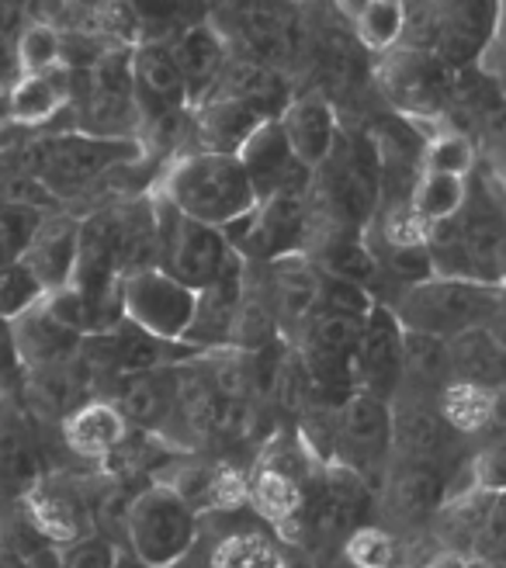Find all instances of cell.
<instances>
[{
	"mask_svg": "<svg viewBox=\"0 0 506 568\" xmlns=\"http://www.w3.org/2000/svg\"><path fill=\"white\" fill-rule=\"evenodd\" d=\"M427 253L437 277L499 284L506 261V191L486 163L468 178L465 209L427 233Z\"/></svg>",
	"mask_w": 506,
	"mask_h": 568,
	"instance_id": "cell-1",
	"label": "cell"
},
{
	"mask_svg": "<svg viewBox=\"0 0 506 568\" xmlns=\"http://www.w3.org/2000/svg\"><path fill=\"white\" fill-rule=\"evenodd\" d=\"M139 160V142L122 135H60L42 142L39 150V174L42 187L52 191H80L91 181L111 174V170L129 166Z\"/></svg>",
	"mask_w": 506,
	"mask_h": 568,
	"instance_id": "cell-9",
	"label": "cell"
},
{
	"mask_svg": "<svg viewBox=\"0 0 506 568\" xmlns=\"http://www.w3.org/2000/svg\"><path fill=\"white\" fill-rule=\"evenodd\" d=\"M447 361H452V382L479 388L493 399L506 392V347L489 329L447 339Z\"/></svg>",
	"mask_w": 506,
	"mask_h": 568,
	"instance_id": "cell-21",
	"label": "cell"
},
{
	"mask_svg": "<svg viewBox=\"0 0 506 568\" xmlns=\"http://www.w3.org/2000/svg\"><path fill=\"white\" fill-rule=\"evenodd\" d=\"M199 541L202 517L194 514V506L174 486L150 481L132 496L122 548L146 568H171Z\"/></svg>",
	"mask_w": 506,
	"mask_h": 568,
	"instance_id": "cell-5",
	"label": "cell"
},
{
	"mask_svg": "<svg viewBox=\"0 0 506 568\" xmlns=\"http://www.w3.org/2000/svg\"><path fill=\"white\" fill-rule=\"evenodd\" d=\"M419 568H472V565L462 561V558H455V555H447V551H434Z\"/></svg>",
	"mask_w": 506,
	"mask_h": 568,
	"instance_id": "cell-41",
	"label": "cell"
},
{
	"mask_svg": "<svg viewBox=\"0 0 506 568\" xmlns=\"http://www.w3.org/2000/svg\"><path fill=\"white\" fill-rule=\"evenodd\" d=\"M171 568H212V545H209V537L202 534V541L194 545L181 561H174Z\"/></svg>",
	"mask_w": 506,
	"mask_h": 568,
	"instance_id": "cell-40",
	"label": "cell"
},
{
	"mask_svg": "<svg viewBox=\"0 0 506 568\" xmlns=\"http://www.w3.org/2000/svg\"><path fill=\"white\" fill-rule=\"evenodd\" d=\"M18 67L21 77L60 73L63 67V36L52 24H28L18 39Z\"/></svg>",
	"mask_w": 506,
	"mask_h": 568,
	"instance_id": "cell-31",
	"label": "cell"
},
{
	"mask_svg": "<svg viewBox=\"0 0 506 568\" xmlns=\"http://www.w3.org/2000/svg\"><path fill=\"white\" fill-rule=\"evenodd\" d=\"M122 308L125 323L146 336L163 339V344H184L194 312H199V292L153 267L122 281Z\"/></svg>",
	"mask_w": 506,
	"mask_h": 568,
	"instance_id": "cell-10",
	"label": "cell"
},
{
	"mask_svg": "<svg viewBox=\"0 0 506 568\" xmlns=\"http://www.w3.org/2000/svg\"><path fill=\"white\" fill-rule=\"evenodd\" d=\"M42 298H45V288L21 261L11 267H0V320L14 323L24 312H32Z\"/></svg>",
	"mask_w": 506,
	"mask_h": 568,
	"instance_id": "cell-33",
	"label": "cell"
},
{
	"mask_svg": "<svg viewBox=\"0 0 506 568\" xmlns=\"http://www.w3.org/2000/svg\"><path fill=\"white\" fill-rule=\"evenodd\" d=\"M503 4H406L403 45L413 52H427L452 73L472 70L486 60V52L499 39Z\"/></svg>",
	"mask_w": 506,
	"mask_h": 568,
	"instance_id": "cell-4",
	"label": "cell"
},
{
	"mask_svg": "<svg viewBox=\"0 0 506 568\" xmlns=\"http://www.w3.org/2000/svg\"><path fill=\"white\" fill-rule=\"evenodd\" d=\"M462 437L444 423L437 406L431 403H392V454L396 458H416V462H434L447 471H458V450ZM455 481V478H452Z\"/></svg>",
	"mask_w": 506,
	"mask_h": 568,
	"instance_id": "cell-15",
	"label": "cell"
},
{
	"mask_svg": "<svg viewBox=\"0 0 506 568\" xmlns=\"http://www.w3.org/2000/svg\"><path fill=\"white\" fill-rule=\"evenodd\" d=\"M372 83L378 88L382 101L392 108V115L431 132L444 125L455 91V73L427 52L396 49L388 55H378V63L372 67Z\"/></svg>",
	"mask_w": 506,
	"mask_h": 568,
	"instance_id": "cell-6",
	"label": "cell"
},
{
	"mask_svg": "<svg viewBox=\"0 0 506 568\" xmlns=\"http://www.w3.org/2000/svg\"><path fill=\"white\" fill-rule=\"evenodd\" d=\"M205 537L212 545V568H289L277 534L261 520L230 524Z\"/></svg>",
	"mask_w": 506,
	"mask_h": 568,
	"instance_id": "cell-23",
	"label": "cell"
},
{
	"mask_svg": "<svg viewBox=\"0 0 506 568\" xmlns=\"http://www.w3.org/2000/svg\"><path fill=\"white\" fill-rule=\"evenodd\" d=\"M351 18L354 39L364 52L388 55L403 45V28H406V4L396 0H372V4H341Z\"/></svg>",
	"mask_w": 506,
	"mask_h": 568,
	"instance_id": "cell-25",
	"label": "cell"
},
{
	"mask_svg": "<svg viewBox=\"0 0 506 568\" xmlns=\"http://www.w3.org/2000/svg\"><path fill=\"white\" fill-rule=\"evenodd\" d=\"M14 326V339H18V354H21V364L24 367H36V372H45V367H60V364H70L83 339L73 336L70 329H63L60 323H52L45 316L42 302L24 312L21 320L11 323Z\"/></svg>",
	"mask_w": 506,
	"mask_h": 568,
	"instance_id": "cell-24",
	"label": "cell"
},
{
	"mask_svg": "<svg viewBox=\"0 0 506 568\" xmlns=\"http://www.w3.org/2000/svg\"><path fill=\"white\" fill-rule=\"evenodd\" d=\"M257 271L277 336L285 344H295L305 323L320 312V271L305 257H285L264 267L257 264Z\"/></svg>",
	"mask_w": 506,
	"mask_h": 568,
	"instance_id": "cell-13",
	"label": "cell"
},
{
	"mask_svg": "<svg viewBox=\"0 0 506 568\" xmlns=\"http://www.w3.org/2000/svg\"><path fill=\"white\" fill-rule=\"evenodd\" d=\"M166 49H171L174 63H178L191 108L215 94L222 73H226V67L233 60V42L212 18H199V21L184 24L181 32L166 42Z\"/></svg>",
	"mask_w": 506,
	"mask_h": 568,
	"instance_id": "cell-14",
	"label": "cell"
},
{
	"mask_svg": "<svg viewBox=\"0 0 506 568\" xmlns=\"http://www.w3.org/2000/svg\"><path fill=\"white\" fill-rule=\"evenodd\" d=\"M479 67L496 80L499 94L506 98V36H499V39L493 42V49L486 52V60H483Z\"/></svg>",
	"mask_w": 506,
	"mask_h": 568,
	"instance_id": "cell-37",
	"label": "cell"
},
{
	"mask_svg": "<svg viewBox=\"0 0 506 568\" xmlns=\"http://www.w3.org/2000/svg\"><path fill=\"white\" fill-rule=\"evenodd\" d=\"M243 174L257 194V202L264 197H274V194H285V191H305L308 187V170L298 163V156L292 153L285 132H281L277 119L264 122L257 132H253L243 150L236 153Z\"/></svg>",
	"mask_w": 506,
	"mask_h": 568,
	"instance_id": "cell-16",
	"label": "cell"
},
{
	"mask_svg": "<svg viewBox=\"0 0 506 568\" xmlns=\"http://www.w3.org/2000/svg\"><path fill=\"white\" fill-rule=\"evenodd\" d=\"M403 344L406 329L392 316V308L375 305L361 326V344L354 357V392L392 406L403 382Z\"/></svg>",
	"mask_w": 506,
	"mask_h": 568,
	"instance_id": "cell-12",
	"label": "cell"
},
{
	"mask_svg": "<svg viewBox=\"0 0 506 568\" xmlns=\"http://www.w3.org/2000/svg\"><path fill=\"white\" fill-rule=\"evenodd\" d=\"M499 288H506V261H503V274H499Z\"/></svg>",
	"mask_w": 506,
	"mask_h": 568,
	"instance_id": "cell-44",
	"label": "cell"
},
{
	"mask_svg": "<svg viewBox=\"0 0 506 568\" xmlns=\"http://www.w3.org/2000/svg\"><path fill=\"white\" fill-rule=\"evenodd\" d=\"M153 215H156V267L174 281L188 284L191 292H205L230 267L236 250L226 243L219 230L202 222L184 219L174 205H166L153 191Z\"/></svg>",
	"mask_w": 506,
	"mask_h": 568,
	"instance_id": "cell-8",
	"label": "cell"
},
{
	"mask_svg": "<svg viewBox=\"0 0 506 568\" xmlns=\"http://www.w3.org/2000/svg\"><path fill=\"white\" fill-rule=\"evenodd\" d=\"M271 115L253 101L233 98V94H212L209 101L191 108V142L202 153H226L236 156L243 150V142L257 132Z\"/></svg>",
	"mask_w": 506,
	"mask_h": 568,
	"instance_id": "cell-18",
	"label": "cell"
},
{
	"mask_svg": "<svg viewBox=\"0 0 506 568\" xmlns=\"http://www.w3.org/2000/svg\"><path fill=\"white\" fill-rule=\"evenodd\" d=\"M11 101H14V125H45L63 111L67 83L60 80V73L21 77L18 83H11Z\"/></svg>",
	"mask_w": 506,
	"mask_h": 568,
	"instance_id": "cell-28",
	"label": "cell"
},
{
	"mask_svg": "<svg viewBox=\"0 0 506 568\" xmlns=\"http://www.w3.org/2000/svg\"><path fill=\"white\" fill-rule=\"evenodd\" d=\"M277 125L285 132L292 153L298 156V163L308 170V174L330 160V153L336 150V139L344 132L341 115H336L333 101L323 91L292 94L285 111L277 115Z\"/></svg>",
	"mask_w": 506,
	"mask_h": 568,
	"instance_id": "cell-17",
	"label": "cell"
},
{
	"mask_svg": "<svg viewBox=\"0 0 506 568\" xmlns=\"http://www.w3.org/2000/svg\"><path fill=\"white\" fill-rule=\"evenodd\" d=\"M483 163L489 166V174L499 181V187L506 191V135L499 142H493V146L483 150Z\"/></svg>",
	"mask_w": 506,
	"mask_h": 568,
	"instance_id": "cell-39",
	"label": "cell"
},
{
	"mask_svg": "<svg viewBox=\"0 0 506 568\" xmlns=\"http://www.w3.org/2000/svg\"><path fill=\"white\" fill-rule=\"evenodd\" d=\"M77 250H80V222L77 219H67V215L42 219V230L36 233L21 264L39 277V284L49 295L55 288H67L73 281Z\"/></svg>",
	"mask_w": 506,
	"mask_h": 568,
	"instance_id": "cell-19",
	"label": "cell"
},
{
	"mask_svg": "<svg viewBox=\"0 0 506 568\" xmlns=\"http://www.w3.org/2000/svg\"><path fill=\"white\" fill-rule=\"evenodd\" d=\"M115 568H146L143 561H139V558H132L125 548H119V558H115Z\"/></svg>",
	"mask_w": 506,
	"mask_h": 568,
	"instance_id": "cell-43",
	"label": "cell"
},
{
	"mask_svg": "<svg viewBox=\"0 0 506 568\" xmlns=\"http://www.w3.org/2000/svg\"><path fill=\"white\" fill-rule=\"evenodd\" d=\"M21 558V568H63V555H60V548L55 545H36L32 551H24V555H18Z\"/></svg>",
	"mask_w": 506,
	"mask_h": 568,
	"instance_id": "cell-38",
	"label": "cell"
},
{
	"mask_svg": "<svg viewBox=\"0 0 506 568\" xmlns=\"http://www.w3.org/2000/svg\"><path fill=\"white\" fill-rule=\"evenodd\" d=\"M63 568H115L119 545L108 541L104 534H83L77 541L60 548Z\"/></svg>",
	"mask_w": 506,
	"mask_h": 568,
	"instance_id": "cell-35",
	"label": "cell"
},
{
	"mask_svg": "<svg viewBox=\"0 0 506 568\" xmlns=\"http://www.w3.org/2000/svg\"><path fill=\"white\" fill-rule=\"evenodd\" d=\"M455 475H462L465 481H462V486H455L452 493H458V489L506 493V426H503V430H489L479 447H472L465 465ZM452 493H447V496H452Z\"/></svg>",
	"mask_w": 506,
	"mask_h": 568,
	"instance_id": "cell-29",
	"label": "cell"
},
{
	"mask_svg": "<svg viewBox=\"0 0 506 568\" xmlns=\"http://www.w3.org/2000/svg\"><path fill=\"white\" fill-rule=\"evenodd\" d=\"M153 191L184 219L202 222L219 233L230 230L233 222L250 215L257 205V194H253L240 160L226 153H178Z\"/></svg>",
	"mask_w": 506,
	"mask_h": 568,
	"instance_id": "cell-2",
	"label": "cell"
},
{
	"mask_svg": "<svg viewBox=\"0 0 506 568\" xmlns=\"http://www.w3.org/2000/svg\"><path fill=\"white\" fill-rule=\"evenodd\" d=\"M42 212L28 205H0V267H11L24 261L28 246H32L36 233L42 230Z\"/></svg>",
	"mask_w": 506,
	"mask_h": 568,
	"instance_id": "cell-32",
	"label": "cell"
},
{
	"mask_svg": "<svg viewBox=\"0 0 506 568\" xmlns=\"http://www.w3.org/2000/svg\"><path fill=\"white\" fill-rule=\"evenodd\" d=\"M465 197H468V181L441 178V174H419L413 191H409V209L419 222L427 225V230H434V225L452 222L465 209Z\"/></svg>",
	"mask_w": 506,
	"mask_h": 568,
	"instance_id": "cell-27",
	"label": "cell"
},
{
	"mask_svg": "<svg viewBox=\"0 0 506 568\" xmlns=\"http://www.w3.org/2000/svg\"><path fill=\"white\" fill-rule=\"evenodd\" d=\"M36 478H39V462L32 444L14 426H4L0 430V486L11 496H21L36 486Z\"/></svg>",
	"mask_w": 506,
	"mask_h": 568,
	"instance_id": "cell-30",
	"label": "cell"
},
{
	"mask_svg": "<svg viewBox=\"0 0 506 568\" xmlns=\"http://www.w3.org/2000/svg\"><path fill=\"white\" fill-rule=\"evenodd\" d=\"M452 471L434 465V462H416V458H396L382 475L378 499H375V520L382 530H388L396 541L416 534H431L434 517L452 493Z\"/></svg>",
	"mask_w": 506,
	"mask_h": 568,
	"instance_id": "cell-7",
	"label": "cell"
},
{
	"mask_svg": "<svg viewBox=\"0 0 506 568\" xmlns=\"http://www.w3.org/2000/svg\"><path fill=\"white\" fill-rule=\"evenodd\" d=\"M399 551H403V545L388 530H382L378 524L357 527L344 541V555L357 568H396Z\"/></svg>",
	"mask_w": 506,
	"mask_h": 568,
	"instance_id": "cell-34",
	"label": "cell"
},
{
	"mask_svg": "<svg viewBox=\"0 0 506 568\" xmlns=\"http://www.w3.org/2000/svg\"><path fill=\"white\" fill-rule=\"evenodd\" d=\"M24 375V364L18 354V339L14 326L8 320H0V385H11Z\"/></svg>",
	"mask_w": 506,
	"mask_h": 568,
	"instance_id": "cell-36",
	"label": "cell"
},
{
	"mask_svg": "<svg viewBox=\"0 0 506 568\" xmlns=\"http://www.w3.org/2000/svg\"><path fill=\"white\" fill-rule=\"evenodd\" d=\"M424 174H441V178H458L468 181L475 170L483 166V150L472 135L458 129H431L424 139Z\"/></svg>",
	"mask_w": 506,
	"mask_h": 568,
	"instance_id": "cell-26",
	"label": "cell"
},
{
	"mask_svg": "<svg viewBox=\"0 0 506 568\" xmlns=\"http://www.w3.org/2000/svg\"><path fill=\"white\" fill-rule=\"evenodd\" d=\"M472 568H475V565H472Z\"/></svg>",
	"mask_w": 506,
	"mask_h": 568,
	"instance_id": "cell-45",
	"label": "cell"
},
{
	"mask_svg": "<svg viewBox=\"0 0 506 568\" xmlns=\"http://www.w3.org/2000/svg\"><path fill=\"white\" fill-rule=\"evenodd\" d=\"M129 70L139 119L156 132H178V125L191 119V98L166 42L143 39L129 52Z\"/></svg>",
	"mask_w": 506,
	"mask_h": 568,
	"instance_id": "cell-11",
	"label": "cell"
},
{
	"mask_svg": "<svg viewBox=\"0 0 506 568\" xmlns=\"http://www.w3.org/2000/svg\"><path fill=\"white\" fill-rule=\"evenodd\" d=\"M452 382V361H447V344L434 336L406 333L403 344V382L392 403H431L437 406L441 392Z\"/></svg>",
	"mask_w": 506,
	"mask_h": 568,
	"instance_id": "cell-20",
	"label": "cell"
},
{
	"mask_svg": "<svg viewBox=\"0 0 506 568\" xmlns=\"http://www.w3.org/2000/svg\"><path fill=\"white\" fill-rule=\"evenodd\" d=\"M125 437L129 423L108 399L83 403L63 419V440L80 458H111L125 447Z\"/></svg>",
	"mask_w": 506,
	"mask_h": 568,
	"instance_id": "cell-22",
	"label": "cell"
},
{
	"mask_svg": "<svg viewBox=\"0 0 506 568\" xmlns=\"http://www.w3.org/2000/svg\"><path fill=\"white\" fill-rule=\"evenodd\" d=\"M503 302H506V288H499V284L431 274L427 281L399 292L388 302V308L406 333L434 336L447 344L455 336L489 329Z\"/></svg>",
	"mask_w": 506,
	"mask_h": 568,
	"instance_id": "cell-3",
	"label": "cell"
},
{
	"mask_svg": "<svg viewBox=\"0 0 506 568\" xmlns=\"http://www.w3.org/2000/svg\"><path fill=\"white\" fill-rule=\"evenodd\" d=\"M14 125V101H11V88L0 83V129Z\"/></svg>",
	"mask_w": 506,
	"mask_h": 568,
	"instance_id": "cell-42",
	"label": "cell"
}]
</instances>
